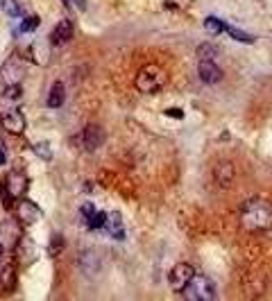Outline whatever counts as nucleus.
<instances>
[{
	"mask_svg": "<svg viewBox=\"0 0 272 301\" xmlns=\"http://www.w3.org/2000/svg\"><path fill=\"white\" fill-rule=\"evenodd\" d=\"M241 224L248 231H266L272 227V206L263 199H250L241 211Z\"/></svg>",
	"mask_w": 272,
	"mask_h": 301,
	"instance_id": "obj_1",
	"label": "nucleus"
},
{
	"mask_svg": "<svg viewBox=\"0 0 272 301\" xmlns=\"http://www.w3.org/2000/svg\"><path fill=\"white\" fill-rule=\"evenodd\" d=\"M166 82H168V75L161 66H143L136 75V89L145 95L161 91L166 86Z\"/></svg>",
	"mask_w": 272,
	"mask_h": 301,
	"instance_id": "obj_2",
	"label": "nucleus"
},
{
	"mask_svg": "<svg viewBox=\"0 0 272 301\" xmlns=\"http://www.w3.org/2000/svg\"><path fill=\"white\" fill-rule=\"evenodd\" d=\"M20 222L7 217L0 222V267L5 265V258L9 256L11 252H16V245L23 236H20Z\"/></svg>",
	"mask_w": 272,
	"mask_h": 301,
	"instance_id": "obj_3",
	"label": "nucleus"
},
{
	"mask_svg": "<svg viewBox=\"0 0 272 301\" xmlns=\"http://www.w3.org/2000/svg\"><path fill=\"white\" fill-rule=\"evenodd\" d=\"M25 70H27V61H25L18 52L9 54L5 59V64L0 66V84L2 86H18L25 77Z\"/></svg>",
	"mask_w": 272,
	"mask_h": 301,
	"instance_id": "obj_4",
	"label": "nucleus"
},
{
	"mask_svg": "<svg viewBox=\"0 0 272 301\" xmlns=\"http://www.w3.org/2000/svg\"><path fill=\"white\" fill-rule=\"evenodd\" d=\"M182 295L191 301H211V299H216L213 283L209 281L207 277H202V274H195V277L191 279V283L184 288Z\"/></svg>",
	"mask_w": 272,
	"mask_h": 301,
	"instance_id": "obj_5",
	"label": "nucleus"
},
{
	"mask_svg": "<svg viewBox=\"0 0 272 301\" xmlns=\"http://www.w3.org/2000/svg\"><path fill=\"white\" fill-rule=\"evenodd\" d=\"M195 277V270L193 265H188V263H177V265L170 270L168 274V283L175 292H184V288L191 283V279Z\"/></svg>",
	"mask_w": 272,
	"mask_h": 301,
	"instance_id": "obj_6",
	"label": "nucleus"
},
{
	"mask_svg": "<svg viewBox=\"0 0 272 301\" xmlns=\"http://www.w3.org/2000/svg\"><path fill=\"white\" fill-rule=\"evenodd\" d=\"M0 127L5 129L7 134H14V136L25 134V116L20 114V109L0 111Z\"/></svg>",
	"mask_w": 272,
	"mask_h": 301,
	"instance_id": "obj_7",
	"label": "nucleus"
},
{
	"mask_svg": "<svg viewBox=\"0 0 272 301\" xmlns=\"http://www.w3.org/2000/svg\"><path fill=\"white\" fill-rule=\"evenodd\" d=\"M16 220H18L23 227H32L34 222L41 220V208L36 206L32 199H20L16 204Z\"/></svg>",
	"mask_w": 272,
	"mask_h": 301,
	"instance_id": "obj_8",
	"label": "nucleus"
},
{
	"mask_svg": "<svg viewBox=\"0 0 272 301\" xmlns=\"http://www.w3.org/2000/svg\"><path fill=\"white\" fill-rule=\"evenodd\" d=\"M79 139H82V148H84L86 152H95V150L104 143V129L100 127V125H86Z\"/></svg>",
	"mask_w": 272,
	"mask_h": 301,
	"instance_id": "obj_9",
	"label": "nucleus"
},
{
	"mask_svg": "<svg viewBox=\"0 0 272 301\" xmlns=\"http://www.w3.org/2000/svg\"><path fill=\"white\" fill-rule=\"evenodd\" d=\"M198 75L204 84H218L223 79V70L216 64V59H202L198 64Z\"/></svg>",
	"mask_w": 272,
	"mask_h": 301,
	"instance_id": "obj_10",
	"label": "nucleus"
},
{
	"mask_svg": "<svg viewBox=\"0 0 272 301\" xmlns=\"http://www.w3.org/2000/svg\"><path fill=\"white\" fill-rule=\"evenodd\" d=\"M102 233L107 238H111V240H123L125 238V224H123L120 213H116V211L107 213V222H104V227H102Z\"/></svg>",
	"mask_w": 272,
	"mask_h": 301,
	"instance_id": "obj_11",
	"label": "nucleus"
},
{
	"mask_svg": "<svg viewBox=\"0 0 272 301\" xmlns=\"http://www.w3.org/2000/svg\"><path fill=\"white\" fill-rule=\"evenodd\" d=\"M16 256H18V261L23 263V265H30V263L36 261V256H39V249H36L34 240L27 236H23L18 240V245H16Z\"/></svg>",
	"mask_w": 272,
	"mask_h": 301,
	"instance_id": "obj_12",
	"label": "nucleus"
},
{
	"mask_svg": "<svg viewBox=\"0 0 272 301\" xmlns=\"http://www.w3.org/2000/svg\"><path fill=\"white\" fill-rule=\"evenodd\" d=\"M5 186H7V190H9V195H11V199H20L25 195V190H27V177L25 174H20V172H9L5 179Z\"/></svg>",
	"mask_w": 272,
	"mask_h": 301,
	"instance_id": "obj_13",
	"label": "nucleus"
},
{
	"mask_svg": "<svg viewBox=\"0 0 272 301\" xmlns=\"http://www.w3.org/2000/svg\"><path fill=\"white\" fill-rule=\"evenodd\" d=\"M50 39H41V41H34V43L30 45V61L36 66H45L50 61Z\"/></svg>",
	"mask_w": 272,
	"mask_h": 301,
	"instance_id": "obj_14",
	"label": "nucleus"
},
{
	"mask_svg": "<svg viewBox=\"0 0 272 301\" xmlns=\"http://www.w3.org/2000/svg\"><path fill=\"white\" fill-rule=\"evenodd\" d=\"M70 36H73V23L70 20H59V23L54 25V30L50 32V43L64 45L70 41Z\"/></svg>",
	"mask_w": 272,
	"mask_h": 301,
	"instance_id": "obj_15",
	"label": "nucleus"
},
{
	"mask_svg": "<svg viewBox=\"0 0 272 301\" xmlns=\"http://www.w3.org/2000/svg\"><path fill=\"white\" fill-rule=\"evenodd\" d=\"M213 179H216V183L220 188H229L234 181V165L227 161H220L216 168H213Z\"/></svg>",
	"mask_w": 272,
	"mask_h": 301,
	"instance_id": "obj_16",
	"label": "nucleus"
},
{
	"mask_svg": "<svg viewBox=\"0 0 272 301\" xmlns=\"http://www.w3.org/2000/svg\"><path fill=\"white\" fill-rule=\"evenodd\" d=\"M64 102H66V86H64V82L57 79V82H52V86H50L45 104H48L50 109H59Z\"/></svg>",
	"mask_w": 272,
	"mask_h": 301,
	"instance_id": "obj_17",
	"label": "nucleus"
},
{
	"mask_svg": "<svg viewBox=\"0 0 272 301\" xmlns=\"http://www.w3.org/2000/svg\"><path fill=\"white\" fill-rule=\"evenodd\" d=\"M18 104H20V84L18 86H5V93L0 95V111L18 109Z\"/></svg>",
	"mask_w": 272,
	"mask_h": 301,
	"instance_id": "obj_18",
	"label": "nucleus"
},
{
	"mask_svg": "<svg viewBox=\"0 0 272 301\" xmlns=\"http://www.w3.org/2000/svg\"><path fill=\"white\" fill-rule=\"evenodd\" d=\"M79 270L84 274H89V277H93L95 272L100 270V256L95 252H84L79 256Z\"/></svg>",
	"mask_w": 272,
	"mask_h": 301,
	"instance_id": "obj_19",
	"label": "nucleus"
},
{
	"mask_svg": "<svg viewBox=\"0 0 272 301\" xmlns=\"http://www.w3.org/2000/svg\"><path fill=\"white\" fill-rule=\"evenodd\" d=\"M14 281H16V270L14 267H0V288L2 292H11L14 290Z\"/></svg>",
	"mask_w": 272,
	"mask_h": 301,
	"instance_id": "obj_20",
	"label": "nucleus"
},
{
	"mask_svg": "<svg viewBox=\"0 0 272 301\" xmlns=\"http://www.w3.org/2000/svg\"><path fill=\"white\" fill-rule=\"evenodd\" d=\"M0 5H2V11H5L7 16H11V18L23 16V7L18 5V0H0Z\"/></svg>",
	"mask_w": 272,
	"mask_h": 301,
	"instance_id": "obj_21",
	"label": "nucleus"
},
{
	"mask_svg": "<svg viewBox=\"0 0 272 301\" xmlns=\"http://www.w3.org/2000/svg\"><path fill=\"white\" fill-rule=\"evenodd\" d=\"M225 32H227L229 36H234L236 41H241V43H254V36L252 34L238 30V27H234V25H225Z\"/></svg>",
	"mask_w": 272,
	"mask_h": 301,
	"instance_id": "obj_22",
	"label": "nucleus"
},
{
	"mask_svg": "<svg viewBox=\"0 0 272 301\" xmlns=\"http://www.w3.org/2000/svg\"><path fill=\"white\" fill-rule=\"evenodd\" d=\"M36 27H39V18H36V16H27V18L20 20L18 34H30V32H34Z\"/></svg>",
	"mask_w": 272,
	"mask_h": 301,
	"instance_id": "obj_23",
	"label": "nucleus"
},
{
	"mask_svg": "<svg viewBox=\"0 0 272 301\" xmlns=\"http://www.w3.org/2000/svg\"><path fill=\"white\" fill-rule=\"evenodd\" d=\"M204 27H207L209 34H220V32H225V23H223V20H218L216 16L204 18Z\"/></svg>",
	"mask_w": 272,
	"mask_h": 301,
	"instance_id": "obj_24",
	"label": "nucleus"
},
{
	"mask_svg": "<svg viewBox=\"0 0 272 301\" xmlns=\"http://www.w3.org/2000/svg\"><path fill=\"white\" fill-rule=\"evenodd\" d=\"M216 54H218V50H216V45H211V43H202L198 48V59L202 61V59H216Z\"/></svg>",
	"mask_w": 272,
	"mask_h": 301,
	"instance_id": "obj_25",
	"label": "nucleus"
},
{
	"mask_svg": "<svg viewBox=\"0 0 272 301\" xmlns=\"http://www.w3.org/2000/svg\"><path fill=\"white\" fill-rule=\"evenodd\" d=\"M34 152H36V156L43 158V161H52V148H50V143H36Z\"/></svg>",
	"mask_w": 272,
	"mask_h": 301,
	"instance_id": "obj_26",
	"label": "nucleus"
},
{
	"mask_svg": "<svg viewBox=\"0 0 272 301\" xmlns=\"http://www.w3.org/2000/svg\"><path fill=\"white\" fill-rule=\"evenodd\" d=\"M61 249H64V236H52V240L48 245V254L50 256H57Z\"/></svg>",
	"mask_w": 272,
	"mask_h": 301,
	"instance_id": "obj_27",
	"label": "nucleus"
},
{
	"mask_svg": "<svg viewBox=\"0 0 272 301\" xmlns=\"http://www.w3.org/2000/svg\"><path fill=\"white\" fill-rule=\"evenodd\" d=\"M64 2V7L66 9H70V11H84L86 9V0H61Z\"/></svg>",
	"mask_w": 272,
	"mask_h": 301,
	"instance_id": "obj_28",
	"label": "nucleus"
},
{
	"mask_svg": "<svg viewBox=\"0 0 272 301\" xmlns=\"http://www.w3.org/2000/svg\"><path fill=\"white\" fill-rule=\"evenodd\" d=\"M166 116H170V118H184V114L179 109H166Z\"/></svg>",
	"mask_w": 272,
	"mask_h": 301,
	"instance_id": "obj_29",
	"label": "nucleus"
},
{
	"mask_svg": "<svg viewBox=\"0 0 272 301\" xmlns=\"http://www.w3.org/2000/svg\"><path fill=\"white\" fill-rule=\"evenodd\" d=\"M7 163V150H5V145L0 148V165H5Z\"/></svg>",
	"mask_w": 272,
	"mask_h": 301,
	"instance_id": "obj_30",
	"label": "nucleus"
},
{
	"mask_svg": "<svg viewBox=\"0 0 272 301\" xmlns=\"http://www.w3.org/2000/svg\"><path fill=\"white\" fill-rule=\"evenodd\" d=\"M2 145H5V143H2V136H0V148H2Z\"/></svg>",
	"mask_w": 272,
	"mask_h": 301,
	"instance_id": "obj_31",
	"label": "nucleus"
}]
</instances>
